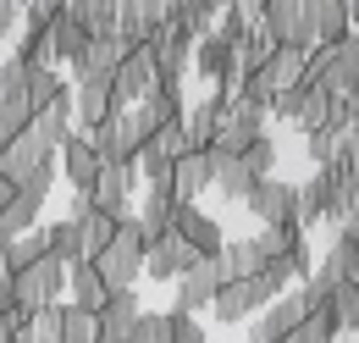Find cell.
I'll list each match as a JSON object with an SVG mask.
<instances>
[{"label": "cell", "mask_w": 359, "mask_h": 343, "mask_svg": "<svg viewBox=\"0 0 359 343\" xmlns=\"http://www.w3.org/2000/svg\"><path fill=\"white\" fill-rule=\"evenodd\" d=\"M0 343H11V332H6V327H0Z\"/></svg>", "instance_id": "db71d44e"}, {"label": "cell", "mask_w": 359, "mask_h": 343, "mask_svg": "<svg viewBox=\"0 0 359 343\" xmlns=\"http://www.w3.org/2000/svg\"><path fill=\"white\" fill-rule=\"evenodd\" d=\"M45 244H50V260H61L67 271L89 260V255H83V238H78V221H72V216H67V221H50V227H45Z\"/></svg>", "instance_id": "4dcf8cb0"}, {"label": "cell", "mask_w": 359, "mask_h": 343, "mask_svg": "<svg viewBox=\"0 0 359 343\" xmlns=\"http://www.w3.org/2000/svg\"><path fill=\"white\" fill-rule=\"evenodd\" d=\"M72 221H78V238H83V255H100V250H105V244H111V238H116V221H122V216H105V211H94L89 200H83V194H78V211H72Z\"/></svg>", "instance_id": "cb8c5ba5"}, {"label": "cell", "mask_w": 359, "mask_h": 343, "mask_svg": "<svg viewBox=\"0 0 359 343\" xmlns=\"http://www.w3.org/2000/svg\"><path fill=\"white\" fill-rule=\"evenodd\" d=\"M11 56H17L22 67H50V28H22Z\"/></svg>", "instance_id": "f35d334b"}, {"label": "cell", "mask_w": 359, "mask_h": 343, "mask_svg": "<svg viewBox=\"0 0 359 343\" xmlns=\"http://www.w3.org/2000/svg\"><path fill=\"white\" fill-rule=\"evenodd\" d=\"M89 144H94V155H100V167H133L138 150H144L133 122H128V111H111L100 128H89Z\"/></svg>", "instance_id": "8fae6325"}, {"label": "cell", "mask_w": 359, "mask_h": 343, "mask_svg": "<svg viewBox=\"0 0 359 343\" xmlns=\"http://www.w3.org/2000/svg\"><path fill=\"white\" fill-rule=\"evenodd\" d=\"M144 255H149V238H144L138 216H122V221H116V238H111L89 266L105 277V288H111V294H122V288H133L138 277H144Z\"/></svg>", "instance_id": "7a4b0ae2"}, {"label": "cell", "mask_w": 359, "mask_h": 343, "mask_svg": "<svg viewBox=\"0 0 359 343\" xmlns=\"http://www.w3.org/2000/svg\"><path fill=\"white\" fill-rule=\"evenodd\" d=\"M310 316V304H304V294H276V299L266 304V316L249 327V343H282L299 321Z\"/></svg>", "instance_id": "e0dca14e"}, {"label": "cell", "mask_w": 359, "mask_h": 343, "mask_svg": "<svg viewBox=\"0 0 359 343\" xmlns=\"http://www.w3.org/2000/svg\"><path fill=\"white\" fill-rule=\"evenodd\" d=\"M205 155H210V150H205ZM255 183H260V177L243 167L238 155H210V188H216V194H226V200H249Z\"/></svg>", "instance_id": "d4e9b609"}, {"label": "cell", "mask_w": 359, "mask_h": 343, "mask_svg": "<svg viewBox=\"0 0 359 343\" xmlns=\"http://www.w3.org/2000/svg\"><path fill=\"white\" fill-rule=\"evenodd\" d=\"M45 255H50L45 227H34V233H22V238H0V277H17V271H28V266H39Z\"/></svg>", "instance_id": "44dd1931"}, {"label": "cell", "mask_w": 359, "mask_h": 343, "mask_svg": "<svg viewBox=\"0 0 359 343\" xmlns=\"http://www.w3.org/2000/svg\"><path fill=\"white\" fill-rule=\"evenodd\" d=\"M61 172H67V183L78 188V194H89L94 188V177H100V155H94V144H89V133H67V144H61Z\"/></svg>", "instance_id": "d6986e66"}, {"label": "cell", "mask_w": 359, "mask_h": 343, "mask_svg": "<svg viewBox=\"0 0 359 343\" xmlns=\"http://www.w3.org/2000/svg\"><path fill=\"white\" fill-rule=\"evenodd\" d=\"M172 22V0H116V34L128 44H155Z\"/></svg>", "instance_id": "9c48e42d"}, {"label": "cell", "mask_w": 359, "mask_h": 343, "mask_svg": "<svg viewBox=\"0 0 359 343\" xmlns=\"http://www.w3.org/2000/svg\"><path fill=\"white\" fill-rule=\"evenodd\" d=\"M255 138H266V111L249 105V100H226L222 128H216V138H210V155H243Z\"/></svg>", "instance_id": "277c9868"}, {"label": "cell", "mask_w": 359, "mask_h": 343, "mask_svg": "<svg viewBox=\"0 0 359 343\" xmlns=\"http://www.w3.org/2000/svg\"><path fill=\"white\" fill-rule=\"evenodd\" d=\"M172 216H177V194H144V205H138V227H144V238H149V244L166 238V233H172Z\"/></svg>", "instance_id": "836d02e7"}, {"label": "cell", "mask_w": 359, "mask_h": 343, "mask_svg": "<svg viewBox=\"0 0 359 343\" xmlns=\"http://www.w3.org/2000/svg\"><path fill=\"white\" fill-rule=\"evenodd\" d=\"M222 266H226V283H243V277H260V250H255V238H226L222 250Z\"/></svg>", "instance_id": "d590c367"}, {"label": "cell", "mask_w": 359, "mask_h": 343, "mask_svg": "<svg viewBox=\"0 0 359 343\" xmlns=\"http://www.w3.org/2000/svg\"><path fill=\"white\" fill-rule=\"evenodd\" d=\"M111 89H116V105H122V111H133L138 100L155 89V44H133V50L122 56V67H116Z\"/></svg>", "instance_id": "7c38bea8"}, {"label": "cell", "mask_w": 359, "mask_h": 343, "mask_svg": "<svg viewBox=\"0 0 359 343\" xmlns=\"http://www.w3.org/2000/svg\"><path fill=\"white\" fill-rule=\"evenodd\" d=\"M67 17H78L89 39H116V0H67Z\"/></svg>", "instance_id": "f546056e"}, {"label": "cell", "mask_w": 359, "mask_h": 343, "mask_svg": "<svg viewBox=\"0 0 359 343\" xmlns=\"http://www.w3.org/2000/svg\"><path fill=\"white\" fill-rule=\"evenodd\" d=\"M55 343H100V321H94L89 310H78V304H61V332Z\"/></svg>", "instance_id": "74e56055"}, {"label": "cell", "mask_w": 359, "mask_h": 343, "mask_svg": "<svg viewBox=\"0 0 359 343\" xmlns=\"http://www.w3.org/2000/svg\"><path fill=\"white\" fill-rule=\"evenodd\" d=\"M138 316H144V304H138V294H133V288L111 294V299H105V310L94 316V321H100V338H128Z\"/></svg>", "instance_id": "4316f807"}, {"label": "cell", "mask_w": 359, "mask_h": 343, "mask_svg": "<svg viewBox=\"0 0 359 343\" xmlns=\"http://www.w3.org/2000/svg\"><path fill=\"white\" fill-rule=\"evenodd\" d=\"M172 233H177V238H182V244H188L199 260H210V255H222V250H226L222 221H216V216H205L199 205H177V216H172Z\"/></svg>", "instance_id": "9a60e30c"}, {"label": "cell", "mask_w": 359, "mask_h": 343, "mask_svg": "<svg viewBox=\"0 0 359 343\" xmlns=\"http://www.w3.org/2000/svg\"><path fill=\"white\" fill-rule=\"evenodd\" d=\"M299 84L326 89L332 100H354L359 94V34H348L337 44H315L304 56V78Z\"/></svg>", "instance_id": "6da1fadb"}, {"label": "cell", "mask_w": 359, "mask_h": 343, "mask_svg": "<svg viewBox=\"0 0 359 343\" xmlns=\"http://www.w3.org/2000/svg\"><path fill=\"white\" fill-rule=\"evenodd\" d=\"M216 34H222V39L238 50V44L255 34V17H243V11H222V28H216Z\"/></svg>", "instance_id": "c3c4849f"}, {"label": "cell", "mask_w": 359, "mask_h": 343, "mask_svg": "<svg viewBox=\"0 0 359 343\" xmlns=\"http://www.w3.org/2000/svg\"><path fill=\"white\" fill-rule=\"evenodd\" d=\"M111 111H122L116 89H111V72H78L72 78V122H78V133L100 128Z\"/></svg>", "instance_id": "8992f818"}, {"label": "cell", "mask_w": 359, "mask_h": 343, "mask_svg": "<svg viewBox=\"0 0 359 343\" xmlns=\"http://www.w3.org/2000/svg\"><path fill=\"white\" fill-rule=\"evenodd\" d=\"M304 56H310V50H287V44H276V50H271V61L260 67V72L271 78V89H276V94H287V89L304 78Z\"/></svg>", "instance_id": "d6a6232c"}, {"label": "cell", "mask_w": 359, "mask_h": 343, "mask_svg": "<svg viewBox=\"0 0 359 343\" xmlns=\"http://www.w3.org/2000/svg\"><path fill=\"white\" fill-rule=\"evenodd\" d=\"M83 50H89V34H83V22H78V17H67V6H61V17L50 22V67H55V61L78 67V61H83Z\"/></svg>", "instance_id": "7402d4cb"}, {"label": "cell", "mask_w": 359, "mask_h": 343, "mask_svg": "<svg viewBox=\"0 0 359 343\" xmlns=\"http://www.w3.org/2000/svg\"><path fill=\"white\" fill-rule=\"evenodd\" d=\"M238 161L255 172V177H271V167H276V144H271V138H255V144H249Z\"/></svg>", "instance_id": "f6af8a7d"}, {"label": "cell", "mask_w": 359, "mask_h": 343, "mask_svg": "<svg viewBox=\"0 0 359 343\" xmlns=\"http://www.w3.org/2000/svg\"><path fill=\"white\" fill-rule=\"evenodd\" d=\"M28 332H34V343H55V332H61V304L34 310V316H28Z\"/></svg>", "instance_id": "bcb514c9"}, {"label": "cell", "mask_w": 359, "mask_h": 343, "mask_svg": "<svg viewBox=\"0 0 359 343\" xmlns=\"http://www.w3.org/2000/svg\"><path fill=\"white\" fill-rule=\"evenodd\" d=\"M28 122H34V111H28L22 100H0V150H6L17 133L28 128Z\"/></svg>", "instance_id": "7bdbcfd3"}, {"label": "cell", "mask_w": 359, "mask_h": 343, "mask_svg": "<svg viewBox=\"0 0 359 343\" xmlns=\"http://www.w3.org/2000/svg\"><path fill=\"white\" fill-rule=\"evenodd\" d=\"M326 321L337 332H359V283H343L332 299H326Z\"/></svg>", "instance_id": "8d00e7d4"}, {"label": "cell", "mask_w": 359, "mask_h": 343, "mask_svg": "<svg viewBox=\"0 0 359 343\" xmlns=\"http://www.w3.org/2000/svg\"><path fill=\"white\" fill-rule=\"evenodd\" d=\"M243 205L260 216V227H299V188L282 177H260Z\"/></svg>", "instance_id": "30bf717a"}, {"label": "cell", "mask_w": 359, "mask_h": 343, "mask_svg": "<svg viewBox=\"0 0 359 343\" xmlns=\"http://www.w3.org/2000/svg\"><path fill=\"white\" fill-rule=\"evenodd\" d=\"M271 50H276V39H271L266 28H255V34H249V39L238 44V67H243V78H249V72H260V67H266V61H271Z\"/></svg>", "instance_id": "ab89813d"}, {"label": "cell", "mask_w": 359, "mask_h": 343, "mask_svg": "<svg viewBox=\"0 0 359 343\" xmlns=\"http://www.w3.org/2000/svg\"><path fill=\"white\" fill-rule=\"evenodd\" d=\"M67 288H72V299H67V304H78V310H89V316H100V310H105V299H111V288H105V277L94 271L89 260L67 271Z\"/></svg>", "instance_id": "83f0119b"}, {"label": "cell", "mask_w": 359, "mask_h": 343, "mask_svg": "<svg viewBox=\"0 0 359 343\" xmlns=\"http://www.w3.org/2000/svg\"><path fill=\"white\" fill-rule=\"evenodd\" d=\"M55 161H61V150H50L34 128H22L11 144H6V150H0V177H6L11 188H22V183H28L39 167H55Z\"/></svg>", "instance_id": "52a82bcc"}, {"label": "cell", "mask_w": 359, "mask_h": 343, "mask_svg": "<svg viewBox=\"0 0 359 343\" xmlns=\"http://www.w3.org/2000/svg\"><path fill=\"white\" fill-rule=\"evenodd\" d=\"M343 283H359V244H348V238L337 233V238H332V250L320 255V266L304 277V288H299V294H304L310 310H326V299H332Z\"/></svg>", "instance_id": "3957f363"}, {"label": "cell", "mask_w": 359, "mask_h": 343, "mask_svg": "<svg viewBox=\"0 0 359 343\" xmlns=\"http://www.w3.org/2000/svg\"><path fill=\"white\" fill-rule=\"evenodd\" d=\"M149 155H161V161H182V155H194L188 150V133H182V122H172V128H161L149 144H144Z\"/></svg>", "instance_id": "60d3db41"}, {"label": "cell", "mask_w": 359, "mask_h": 343, "mask_svg": "<svg viewBox=\"0 0 359 343\" xmlns=\"http://www.w3.org/2000/svg\"><path fill=\"white\" fill-rule=\"evenodd\" d=\"M11 288H17V304L34 316V310H45V304H61V294H67V266L45 255L39 266L17 271V277H11Z\"/></svg>", "instance_id": "ba28073f"}, {"label": "cell", "mask_w": 359, "mask_h": 343, "mask_svg": "<svg viewBox=\"0 0 359 343\" xmlns=\"http://www.w3.org/2000/svg\"><path fill=\"white\" fill-rule=\"evenodd\" d=\"M11 194H17V188H11V183H6V177H0V211H6V205H11Z\"/></svg>", "instance_id": "816d5d0a"}, {"label": "cell", "mask_w": 359, "mask_h": 343, "mask_svg": "<svg viewBox=\"0 0 359 343\" xmlns=\"http://www.w3.org/2000/svg\"><path fill=\"white\" fill-rule=\"evenodd\" d=\"M128 50H133V44L122 39V34H116V39H89L83 61L72 67V78H78V72H111V78H116V67H122V56H128Z\"/></svg>", "instance_id": "1f68e13d"}, {"label": "cell", "mask_w": 359, "mask_h": 343, "mask_svg": "<svg viewBox=\"0 0 359 343\" xmlns=\"http://www.w3.org/2000/svg\"><path fill=\"white\" fill-rule=\"evenodd\" d=\"M28 128L45 138L50 150H61L67 144V133H72V100H55V105H45V111H34V122Z\"/></svg>", "instance_id": "e575fe53"}, {"label": "cell", "mask_w": 359, "mask_h": 343, "mask_svg": "<svg viewBox=\"0 0 359 343\" xmlns=\"http://www.w3.org/2000/svg\"><path fill=\"white\" fill-rule=\"evenodd\" d=\"M61 6H67V0H28V6H22V28H50V22L61 17Z\"/></svg>", "instance_id": "7dc6e473"}, {"label": "cell", "mask_w": 359, "mask_h": 343, "mask_svg": "<svg viewBox=\"0 0 359 343\" xmlns=\"http://www.w3.org/2000/svg\"><path fill=\"white\" fill-rule=\"evenodd\" d=\"M332 338H337V327L326 321V310H310V316H304L282 343H332Z\"/></svg>", "instance_id": "b9f144b4"}, {"label": "cell", "mask_w": 359, "mask_h": 343, "mask_svg": "<svg viewBox=\"0 0 359 343\" xmlns=\"http://www.w3.org/2000/svg\"><path fill=\"white\" fill-rule=\"evenodd\" d=\"M133 188H138V167H100V177H94V188L83 200L105 216H133L128 211L133 205Z\"/></svg>", "instance_id": "2e32d148"}, {"label": "cell", "mask_w": 359, "mask_h": 343, "mask_svg": "<svg viewBox=\"0 0 359 343\" xmlns=\"http://www.w3.org/2000/svg\"><path fill=\"white\" fill-rule=\"evenodd\" d=\"M310 11V28H315V44H337L354 34V17H348V0H304Z\"/></svg>", "instance_id": "ffe728a7"}, {"label": "cell", "mask_w": 359, "mask_h": 343, "mask_svg": "<svg viewBox=\"0 0 359 343\" xmlns=\"http://www.w3.org/2000/svg\"><path fill=\"white\" fill-rule=\"evenodd\" d=\"M222 288H226L222 255L199 260L188 277H177V310H182V316H199V310H210V304H216V294H222Z\"/></svg>", "instance_id": "4fadbf2b"}, {"label": "cell", "mask_w": 359, "mask_h": 343, "mask_svg": "<svg viewBox=\"0 0 359 343\" xmlns=\"http://www.w3.org/2000/svg\"><path fill=\"white\" fill-rule=\"evenodd\" d=\"M194 266H199V255H194V250L182 244L177 233L155 238V244H149V255H144V271H149L155 283H177V277H188Z\"/></svg>", "instance_id": "ac0fdd59"}, {"label": "cell", "mask_w": 359, "mask_h": 343, "mask_svg": "<svg viewBox=\"0 0 359 343\" xmlns=\"http://www.w3.org/2000/svg\"><path fill=\"white\" fill-rule=\"evenodd\" d=\"M194 67H199V78H210V84H222L226 72L238 67V50L222 39V34H205V39L194 44Z\"/></svg>", "instance_id": "f1b7e54d"}, {"label": "cell", "mask_w": 359, "mask_h": 343, "mask_svg": "<svg viewBox=\"0 0 359 343\" xmlns=\"http://www.w3.org/2000/svg\"><path fill=\"white\" fill-rule=\"evenodd\" d=\"M210 188V155H182V161H172V194H177V205H194L199 194Z\"/></svg>", "instance_id": "484cf974"}, {"label": "cell", "mask_w": 359, "mask_h": 343, "mask_svg": "<svg viewBox=\"0 0 359 343\" xmlns=\"http://www.w3.org/2000/svg\"><path fill=\"white\" fill-rule=\"evenodd\" d=\"M222 111H226V100L222 94H210V100H199L194 111H182V133H188V150H210V138H216V128H222Z\"/></svg>", "instance_id": "603a6c76"}, {"label": "cell", "mask_w": 359, "mask_h": 343, "mask_svg": "<svg viewBox=\"0 0 359 343\" xmlns=\"http://www.w3.org/2000/svg\"><path fill=\"white\" fill-rule=\"evenodd\" d=\"M166 321H172V343H210L205 327H199L194 316H182V310H166Z\"/></svg>", "instance_id": "681fc988"}, {"label": "cell", "mask_w": 359, "mask_h": 343, "mask_svg": "<svg viewBox=\"0 0 359 343\" xmlns=\"http://www.w3.org/2000/svg\"><path fill=\"white\" fill-rule=\"evenodd\" d=\"M128 343H172V321L144 310V316L133 321V332H128Z\"/></svg>", "instance_id": "ee69618b"}, {"label": "cell", "mask_w": 359, "mask_h": 343, "mask_svg": "<svg viewBox=\"0 0 359 343\" xmlns=\"http://www.w3.org/2000/svg\"><path fill=\"white\" fill-rule=\"evenodd\" d=\"M249 0H216V11H243Z\"/></svg>", "instance_id": "f5cc1de1"}, {"label": "cell", "mask_w": 359, "mask_h": 343, "mask_svg": "<svg viewBox=\"0 0 359 343\" xmlns=\"http://www.w3.org/2000/svg\"><path fill=\"white\" fill-rule=\"evenodd\" d=\"M255 28H266L271 39L287 44V50H315V28H310L304 0H266L260 17H255Z\"/></svg>", "instance_id": "5b68a950"}, {"label": "cell", "mask_w": 359, "mask_h": 343, "mask_svg": "<svg viewBox=\"0 0 359 343\" xmlns=\"http://www.w3.org/2000/svg\"><path fill=\"white\" fill-rule=\"evenodd\" d=\"M332 105H337V100H332L326 89L293 84V89H287V94H276V105H271V111H276V117H287L293 128L315 133V128H326V117H332Z\"/></svg>", "instance_id": "5bb4252c"}, {"label": "cell", "mask_w": 359, "mask_h": 343, "mask_svg": "<svg viewBox=\"0 0 359 343\" xmlns=\"http://www.w3.org/2000/svg\"><path fill=\"white\" fill-rule=\"evenodd\" d=\"M337 233H343V238H348V244H359V205H354V216H348V221H343V227H337Z\"/></svg>", "instance_id": "f907efd6"}]
</instances>
